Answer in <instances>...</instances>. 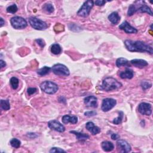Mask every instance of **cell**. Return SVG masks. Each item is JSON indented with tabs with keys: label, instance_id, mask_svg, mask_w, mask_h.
<instances>
[{
	"label": "cell",
	"instance_id": "obj_4",
	"mask_svg": "<svg viewBox=\"0 0 153 153\" xmlns=\"http://www.w3.org/2000/svg\"><path fill=\"white\" fill-rule=\"evenodd\" d=\"M29 23L30 25L35 29L43 31L45 30L48 27L47 23L43 20L35 17H31L29 18Z\"/></svg>",
	"mask_w": 153,
	"mask_h": 153
},
{
	"label": "cell",
	"instance_id": "obj_25",
	"mask_svg": "<svg viewBox=\"0 0 153 153\" xmlns=\"http://www.w3.org/2000/svg\"><path fill=\"white\" fill-rule=\"evenodd\" d=\"M10 83L11 85V86L12 87V88L14 90H16L19 87V81L18 78H17L15 77H11L10 80Z\"/></svg>",
	"mask_w": 153,
	"mask_h": 153
},
{
	"label": "cell",
	"instance_id": "obj_5",
	"mask_svg": "<svg viewBox=\"0 0 153 153\" xmlns=\"http://www.w3.org/2000/svg\"><path fill=\"white\" fill-rule=\"evenodd\" d=\"M94 6V2L92 0H89V1H86L84 3L83 6L80 8V10L78 11L77 15L83 17H87L90 13L92 8H93Z\"/></svg>",
	"mask_w": 153,
	"mask_h": 153
},
{
	"label": "cell",
	"instance_id": "obj_19",
	"mask_svg": "<svg viewBox=\"0 0 153 153\" xmlns=\"http://www.w3.org/2000/svg\"><path fill=\"white\" fill-rule=\"evenodd\" d=\"M134 76V73L131 69H126L120 73V77L122 79H132Z\"/></svg>",
	"mask_w": 153,
	"mask_h": 153
},
{
	"label": "cell",
	"instance_id": "obj_14",
	"mask_svg": "<svg viewBox=\"0 0 153 153\" xmlns=\"http://www.w3.org/2000/svg\"><path fill=\"white\" fill-rule=\"evenodd\" d=\"M86 127L87 129V131H89L93 135H95L101 132V129L95 126L92 122H87L86 124Z\"/></svg>",
	"mask_w": 153,
	"mask_h": 153
},
{
	"label": "cell",
	"instance_id": "obj_2",
	"mask_svg": "<svg viewBox=\"0 0 153 153\" xmlns=\"http://www.w3.org/2000/svg\"><path fill=\"white\" fill-rule=\"evenodd\" d=\"M122 86V84L112 77L105 78L103 81L101 88L105 92H110L119 89Z\"/></svg>",
	"mask_w": 153,
	"mask_h": 153
},
{
	"label": "cell",
	"instance_id": "obj_1",
	"mask_svg": "<svg viewBox=\"0 0 153 153\" xmlns=\"http://www.w3.org/2000/svg\"><path fill=\"white\" fill-rule=\"evenodd\" d=\"M124 43L127 50L131 52H147L151 54L153 53L152 47L143 41L127 40Z\"/></svg>",
	"mask_w": 153,
	"mask_h": 153
},
{
	"label": "cell",
	"instance_id": "obj_23",
	"mask_svg": "<svg viewBox=\"0 0 153 153\" xmlns=\"http://www.w3.org/2000/svg\"><path fill=\"white\" fill-rule=\"evenodd\" d=\"M50 50L53 54L57 55V54H59L61 53L62 48H61V47L60 46L59 44H54L51 46Z\"/></svg>",
	"mask_w": 153,
	"mask_h": 153
},
{
	"label": "cell",
	"instance_id": "obj_40",
	"mask_svg": "<svg viewBox=\"0 0 153 153\" xmlns=\"http://www.w3.org/2000/svg\"><path fill=\"white\" fill-rule=\"evenodd\" d=\"M31 135H32L31 138H37V135L36 134H35V133H28V136H29V138L31 137Z\"/></svg>",
	"mask_w": 153,
	"mask_h": 153
},
{
	"label": "cell",
	"instance_id": "obj_33",
	"mask_svg": "<svg viewBox=\"0 0 153 153\" xmlns=\"http://www.w3.org/2000/svg\"><path fill=\"white\" fill-rule=\"evenodd\" d=\"M49 152L51 153H53V152H66V151H65L63 149H61L60 148L53 147L51 148V150H50Z\"/></svg>",
	"mask_w": 153,
	"mask_h": 153
},
{
	"label": "cell",
	"instance_id": "obj_3",
	"mask_svg": "<svg viewBox=\"0 0 153 153\" xmlns=\"http://www.w3.org/2000/svg\"><path fill=\"white\" fill-rule=\"evenodd\" d=\"M40 88L44 93L49 95L56 93L59 90L58 86L51 81H43L40 85Z\"/></svg>",
	"mask_w": 153,
	"mask_h": 153
},
{
	"label": "cell",
	"instance_id": "obj_10",
	"mask_svg": "<svg viewBox=\"0 0 153 153\" xmlns=\"http://www.w3.org/2000/svg\"><path fill=\"white\" fill-rule=\"evenodd\" d=\"M48 126L52 130L61 133L64 132L65 131V127H64V126L62 124H61L59 122L55 120L49 122Z\"/></svg>",
	"mask_w": 153,
	"mask_h": 153
},
{
	"label": "cell",
	"instance_id": "obj_32",
	"mask_svg": "<svg viewBox=\"0 0 153 153\" xmlns=\"http://www.w3.org/2000/svg\"><path fill=\"white\" fill-rule=\"evenodd\" d=\"M151 86L152 84L150 81H143L141 83V87H142V88L144 90L151 87Z\"/></svg>",
	"mask_w": 153,
	"mask_h": 153
},
{
	"label": "cell",
	"instance_id": "obj_30",
	"mask_svg": "<svg viewBox=\"0 0 153 153\" xmlns=\"http://www.w3.org/2000/svg\"><path fill=\"white\" fill-rule=\"evenodd\" d=\"M138 9L136 8V6L134 4H132L129 7L128 11H127V15L129 16H131L133 15H134L135 13H136Z\"/></svg>",
	"mask_w": 153,
	"mask_h": 153
},
{
	"label": "cell",
	"instance_id": "obj_17",
	"mask_svg": "<svg viewBox=\"0 0 153 153\" xmlns=\"http://www.w3.org/2000/svg\"><path fill=\"white\" fill-rule=\"evenodd\" d=\"M108 20L114 25L118 24L120 20V17L119 13L116 12V11H114V12H112V13H111L108 16Z\"/></svg>",
	"mask_w": 153,
	"mask_h": 153
},
{
	"label": "cell",
	"instance_id": "obj_22",
	"mask_svg": "<svg viewBox=\"0 0 153 153\" xmlns=\"http://www.w3.org/2000/svg\"><path fill=\"white\" fill-rule=\"evenodd\" d=\"M137 11H139V12L140 13H146L150 15V16L153 15L151 8L145 4L143 5L142 6H140L139 8H138Z\"/></svg>",
	"mask_w": 153,
	"mask_h": 153
},
{
	"label": "cell",
	"instance_id": "obj_26",
	"mask_svg": "<svg viewBox=\"0 0 153 153\" xmlns=\"http://www.w3.org/2000/svg\"><path fill=\"white\" fill-rule=\"evenodd\" d=\"M0 103H1V108L4 110V111H8L10 108V104L9 100H3L1 99V102H0Z\"/></svg>",
	"mask_w": 153,
	"mask_h": 153
},
{
	"label": "cell",
	"instance_id": "obj_31",
	"mask_svg": "<svg viewBox=\"0 0 153 153\" xmlns=\"http://www.w3.org/2000/svg\"><path fill=\"white\" fill-rule=\"evenodd\" d=\"M17 10H18V8H17V7L16 4H12L11 6H10L6 9V10L8 13H12V14H15L17 11Z\"/></svg>",
	"mask_w": 153,
	"mask_h": 153
},
{
	"label": "cell",
	"instance_id": "obj_15",
	"mask_svg": "<svg viewBox=\"0 0 153 153\" xmlns=\"http://www.w3.org/2000/svg\"><path fill=\"white\" fill-rule=\"evenodd\" d=\"M130 63L136 68H143L148 65V63L144 59H132Z\"/></svg>",
	"mask_w": 153,
	"mask_h": 153
},
{
	"label": "cell",
	"instance_id": "obj_9",
	"mask_svg": "<svg viewBox=\"0 0 153 153\" xmlns=\"http://www.w3.org/2000/svg\"><path fill=\"white\" fill-rule=\"evenodd\" d=\"M138 111L142 115L150 116L152 114L151 105L146 102L140 103L139 105Z\"/></svg>",
	"mask_w": 153,
	"mask_h": 153
},
{
	"label": "cell",
	"instance_id": "obj_12",
	"mask_svg": "<svg viewBox=\"0 0 153 153\" xmlns=\"http://www.w3.org/2000/svg\"><path fill=\"white\" fill-rule=\"evenodd\" d=\"M119 29L124 31L127 34H136L138 32V30L132 27L127 21H124L119 26Z\"/></svg>",
	"mask_w": 153,
	"mask_h": 153
},
{
	"label": "cell",
	"instance_id": "obj_41",
	"mask_svg": "<svg viewBox=\"0 0 153 153\" xmlns=\"http://www.w3.org/2000/svg\"><path fill=\"white\" fill-rule=\"evenodd\" d=\"M0 21H1V23H0L1 24V27H2L5 24V21L3 20V18L0 19Z\"/></svg>",
	"mask_w": 153,
	"mask_h": 153
},
{
	"label": "cell",
	"instance_id": "obj_34",
	"mask_svg": "<svg viewBox=\"0 0 153 153\" xmlns=\"http://www.w3.org/2000/svg\"><path fill=\"white\" fill-rule=\"evenodd\" d=\"M35 41H36V43L41 47V48H43L45 46V45L44 41L43 39H41V38L37 39L36 40H35Z\"/></svg>",
	"mask_w": 153,
	"mask_h": 153
},
{
	"label": "cell",
	"instance_id": "obj_11",
	"mask_svg": "<svg viewBox=\"0 0 153 153\" xmlns=\"http://www.w3.org/2000/svg\"><path fill=\"white\" fill-rule=\"evenodd\" d=\"M117 146L121 152H129L132 150L131 146L126 140L123 139H119L117 142Z\"/></svg>",
	"mask_w": 153,
	"mask_h": 153
},
{
	"label": "cell",
	"instance_id": "obj_8",
	"mask_svg": "<svg viewBox=\"0 0 153 153\" xmlns=\"http://www.w3.org/2000/svg\"><path fill=\"white\" fill-rule=\"evenodd\" d=\"M117 104L116 100L112 98H105L102 101V110L103 112H108L112 109Z\"/></svg>",
	"mask_w": 153,
	"mask_h": 153
},
{
	"label": "cell",
	"instance_id": "obj_39",
	"mask_svg": "<svg viewBox=\"0 0 153 153\" xmlns=\"http://www.w3.org/2000/svg\"><path fill=\"white\" fill-rule=\"evenodd\" d=\"M6 66V63L3 60H0V66H1V68H3Z\"/></svg>",
	"mask_w": 153,
	"mask_h": 153
},
{
	"label": "cell",
	"instance_id": "obj_13",
	"mask_svg": "<svg viewBox=\"0 0 153 153\" xmlns=\"http://www.w3.org/2000/svg\"><path fill=\"white\" fill-rule=\"evenodd\" d=\"M84 102L87 107L92 108H96L98 107V99L94 96L86 97L85 99Z\"/></svg>",
	"mask_w": 153,
	"mask_h": 153
},
{
	"label": "cell",
	"instance_id": "obj_36",
	"mask_svg": "<svg viewBox=\"0 0 153 153\" xmlns=\"http://www.w3.org/2000/svg\"><path fill=\"white\" fill-rule=\"evenodd\" d=\"M97 114V112L95 111H87L85 113V115L87 117H92L94 116Z\"/></svg>",
	"mask_w": 153,
	"mask_h": 153
},
{
	"label": "cell",
	"instance_id": "obj_7",
	"mask_svg": "<svg viewBox=\"0 0 153 153\" xmlns=\"http://www.w3.org/2000/svg\"><path fill=\"white\" fill-rule=\"evenodd\" d=\"M52 72L56 75L59 76H69L70 72L69 69L64 65L61 64H57L52 68Z\"/></svg>",
	"mask_w": 153,
	"mask_h": 153
},
{
	"label": "cell",
	"instance_id": "obj_28",
	"mask_svg": "<svg viewBox=\"0 0 153 153\" xmlns=\"http://www.w3.org/2000/svg\"><path fill=\"white\" fill-rule=\"evenodd\" d=\"M43 9L48 13H52L54 11V7L50 3L45 4L43 7Z\"/></svg>",
	"mask_w": 153,
	"mask_h": 153
},
{
	"label": "cell",
	"instance_id": "obj_21",
	"mask_svg": "<svg viewBox=\"0 0 153 153\" xmlns=\"http://www.w3.org/2000/svg\"><path fill=\"white\" fill-rule=\"evenodd\" d=\"M71 133H73L77 136V139L79 140H86L89 138V136L86 133H80L76 131H70Z\"/></svg>",
	"mask_w": 153,
	"mask_h": 153
},
{
	"label": "cell",
	"instance_id": "obj_35",
	"mask_svg": "<svg viewBox=\"0 0 153 153\" xmlns=\"http://www.w3.org/2000/svg\"><path fill=\"white\" fill-rule=\"evenodd\" d=\"M37 91V89H36V88H33V87L28 88V90H27V92H28L29 95H33V94L35 93Z\"/></svg>",
	"mask_w": 153,
	"mask_h": 153
},
{
	"label": "cell",
	"instance_id": "obj_24",
	"mask_svg": "<svg viewBox=\"0 0 153 153\" xmlns=\"http://www.w3.org/2000/svg\"><path fill=\"white\" fill-rule=\"evenodd\" d=\"M51 69L52 68L50 67L45 66L37 71V74L40 76H44L47 74H48L50 73Z\"/></svg>",
	"mask_w": 153,
	"mask_h": 153
},
{
	"label": "cell",
	"instance_id": "obj_16",
	"mask_svg": "<svg viewBox=\"0 0 153 153\" xmlns=\"http://www.w3.org/2000/svg\"><path fill=\"white\" fill-rule=\"evenodd\" d=\"M62 121L64 124H68L71 123L72 124H76L78 122L77 117L75 115L70 116L69 115H65L62 117Z\"/></svg>",
	"mask_w": 153,
	"mask_h": 153
},
{
	"label": "cell",
	"instance_id": "obj_6",
	"mask_svg": "<svg viewBox=\"0 0 153 153\" xmlns=\"http://www.w3.org/2000/svg\"><path fill=\"white\" fill-rule=\"evenodd\" d=\"M11 26L16 29H22L25 28L28 26L27 20L22 17L15 16L10 20Z\"/></svg>",
	"mask_w": 153,
	"mask_h": 153
},
{
	"label": "cell",
	"instance_id": "obj_27",
	"mask_svg": "<svg viewBox=\"0 0 153 153\" xmlns=\"http://www.w3.org/2000/svg\"><path fill=\"white\" fill-rule=\"evenodd\" d=\"M10 144L12 147L15 148H19L20 147L21 142L17 138H13L10 140Z\"/></svg>",
	"mask_w": 153,
	"mask_h": 153
},
{
	"label": "cell",
	"instance_id": "obj_18",
	"mask_svg": "<svg viewBox=\"0 0 153 153\" xmlns=\"http://www.w3.org/2000/svg\"><path fill=\"white\" fill-rule=\"evenodd\" d=\"M101 147L102 150L105 152L112 151L114 148V144L111 142H110V141H107V140L103 141V142L101 143Z\"/></svg>",
	"mask_w": 153,
	"mask_h": 153
},
{
	"label": "cell",
	"instance_id": "obj_37",
	"mask_svg": "<svg viewBox=\"0 0 153 153\" xmlns=\"http://www.w3.org/2000/svg\"><path fill=\"white\" fill-rule=\"evenodd\" d=\"M106 3L105 1H103V0H97L95 2V4L98 6H102Z\"/></svg>",
	"mask_w": 153,
	"mask_h": 153
},
{
	"label": "cell",
	"instance_id": "obj_20",
	"mask_svg": "<svg viewBox=\"0 0 153 153\" xmlns=\"http://www.w3.org/2000/svg\"><path fill=\"white\" fill-rule=\"evenodd\" d=\"M116 65L117 67L120 68L122 66H130V63L127 59L124 57H120L116 61Z\"/></svg>",
	"mask_w": 153,
	"mask_h": 153
},
{
	"label": "cell",
	"instance_id": "obj_38",
	"mask_svg": "<svg viewBox=\"0 0 153 153\" xmlns=\"http://www.w3.org/2000/svg\"><path fill=\"white\" fill-rule=\"evenodd\" d=\"M120 138V135H118L117 133H113L111 135V139H113V140H117V139H119Z\"/></svg>",
	"mask_w": 153,
	"mask_h": 153
},
{
	"label": "cell",
	"instance_id": "obj_29",
	"mask_svg": "<svg viewBox=\"0 0 153 153\" xmlns=\"http://www.w3.org/2000/svg\"><path fill=\"white\" fill-rule=\"evenodd\" d=\"M123 117H124V114L122 111H120L119 112V116L118 117H117V118L114 119L112 123L118 125L120 123H122L123 119Z\"/></svg>",
	"mask_w": 153,
	"mask_h": 153
}]
</instances>
